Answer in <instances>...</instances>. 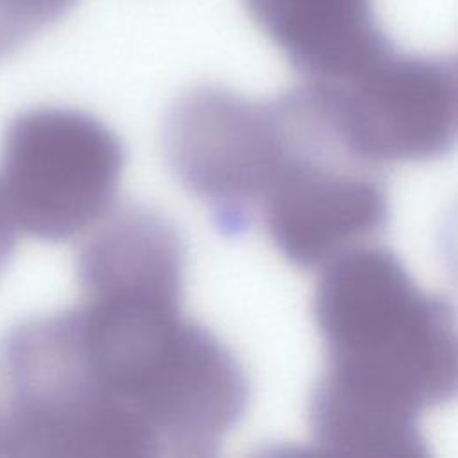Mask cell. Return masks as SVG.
<instances>
[{
  "instance_id": "1",
  "label": "cell",
  "mask_w": 458,
  "mask_h": 458,
  "mask_svg": "<svg viewBox=\"0 0 458 458\" xmlns=\"http://www.w3.org/2000/svg\"><path fill=\"white\" fill-rule=\"evenodd\" d=\"M181 301L97 292L70 311L93 379L156 456H211L243 419L250 386L233 351L182 317Z\"/></svg>"
},
{
  "instance_id": "2",
  "label": "cell",
  "mask_w": 458,
  "mask_h": 458,
  "mask_svg": "<svg viewBox=\"0 0 458 458\" xmlns=\"http://www.w3.org/2000/svg\"><path fill=\"white\" fill-rule=\"evenodd\" d=\"M313 315L327 361L318 381L419 417L454 399V308L424 292L392 250L352 247L327 261Z\"/></svg>"
},
{
  "instance_id": "3",
  "label": "cell",
  "mask_w": 458,
  "mask_h": 458,
  "mask_svg": "<svg viewBox=\"0 0 458 458\" xmlns=\"http://www.w3.org/2000/svg\"><path fill=\"white\" fill-rule=\"evenodd\" d=\"M0 360L2 454L156 456L143 431L95 383L70 310L14 327Z\"/></svg>"
},
{
  "instance_id": "4",
  "label": "cell",
  "mask_w": 458,
  "mask_h": 458,
  "mask_svg": "<svg viewBox=\"0 0 458 458\" xmlns=\"http://www.w3.org/2000/svg\"><path fill=\"white\" fill-rule=\"evenodd\" d=\"M165 159L179 182L209 206L215 229L245 234L297 140L288 93L254 102L220 86L181 95L163 123Z\"/></svg>"
},
{
  "instance_id": "5",
  "label": "cell",
  "mask_w": 458,
  "mask_h": 458,
  "mask_svg": "<svg viewBox=\"0 0 458 458\" xmlns=\"http://www.w3.org/2000/svg\"><path fill=\"white\" fill-rule=\"evenodd\" d=\"M123 165L122 140L93 114L34 107L4 134L0 202L20 234L70 240L107 215Z\"/></svg>"
},
{
  "instance_id": "6",
  "label": "cell",
  "mask_w": 458,
  "mask_h": 458,
  "mask_svg": "<svg viewBox=\"0 0 458 458\" xmlns=\"http://www.w3.org/2000/svg\"><path fill=\"white\" fill-rule=\"evenodd\" d=\"M302 86L340 148L360 163L431 161L454 148V57L394 47L345 81Z\"/></svg>"
},
{
  "instance_id": "7",
  "label": "cell",
  "mask_w": 458,
  "mask_h": 458,
  "mask_svg": "<svg viewBox=\"0 0 458 458\" xmlns=\"http://www.w3.org/2000/svg\"><path fill=\"white\" fill-rule=\"evenodd\" d=\"M297 141L259 202L258 216L279 254L299 268L326 265L388 220L385 182L340 148L299 88Z\"/></svg>"
},
{
  "instance_id": "8",
  "label": "cell",
  "mask_w": 458,
  "mask_h": 458,
  "mask_svg": "<svg viewBox=\"0 0 458 458\" xmlns=\"http://www.w3.org/2000/svg\"><path fill=\"white\" fill-rule=\"evenodd\" d=\"M243 5L308 82L345 81L394 48L372 0H243Z\"/></svg>"
},
{
  "instance_id": "9",
  "label": "cell",
  "mask_w": 458,
  "mask_h": 458,
  "mask_svg": "<svg viewBox=\"0 0 458 458\" xmlns=\"http://www.w3.org/2000/svg\"><path fill=\"white\" fill-rule=\"evenodd\" d=\"M18 236H20L18 229L14 227L13 220L9 218L5 208L0 202V274L5 270L7 263L13 258Z\"/></svg>"
},
{
  "instance_id": "10",
  "label": "cell",
  "mask_w": 458,
  "mask_h": 458,
  "mask_svg": "<svg viewBox=\"0 0 458 458\" xmlns=\"http://www.w3.org/2000/svg\"><path fill=\"white\" fill-rule=\"evenodd\" d=\"M23 2L41 11L52 21H57L75 5L77 0H23Z\"/></svg>"
},
{
  "instance_id": "11",
  "label": "cell",
  "mask_w": 458,
  "mask_h": 458,
  "mask_svg": "<svg viewBox=\"0 0 458 458\" xmlns=\"http://www.w3.org/2000/svg\"><path fill=\"white\" fill-rule=\"evenodd\" d=\"M0 454H2V411H0Z\"/></svg>"
}]
</instances>
